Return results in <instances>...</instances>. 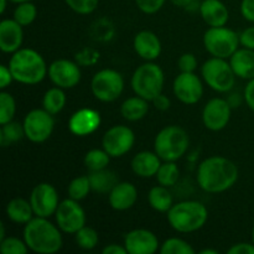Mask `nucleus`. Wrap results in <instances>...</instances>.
Wrapping results in <instances>:
<instances>
[{"instance_id":"nucleus-21","label":"nucleus","mask_w":254,"mask_h":254,"mask_svg":"<svg viewBox=\"0 0 254 254\" xmlns=\"http://www.w3.org/2000/svg\"><path fill=\"white\" fill-rule=\"evenodd\" d=\"M138 200V190L128 181L118 183L108 193L109 205L116 211H127L133 207Z\"/></svg>"},{"instance_id":"nucleus-2","label":"nucleus","mask_w":254,"mask_h":254,"mask_svg":"<svg viewBox=\"0 0 254 254\" xmlns=\"http://www.w3.org/2000/svg\"><path fill=\"white\" fill-rule=\"evenodd\" d=\"M62 231L49 218L35 216L24 227V241L30 251L39 254H55L64 245Z\"/></svg>"},{"instance_id":"nucleus-46","label":"nucleus","mask_w":254,"mask_h":254,"mask_svg":"<svg viewBox=\"0 0 254 254\" xmlns=\"http://www.w3.org/2000/svg\"><path fill=\"white\" fill-rule=\"evenodd\" d=\"M243 99H245L246 104L250 107L254 112V78L250 79L247 86L245 87V92H243Z\"/></svg>"},{"instance_id":"nucleus-26","label":"nucleus","mask_w":254,"mask_h":254,"mask_svg":"<svg viewBox=\"0 0 254 254\" xmlns=\"http://www.w3.org/2000/svg\"><path fill=\"white\" fill-rule=\"evenodd\" d=\"M149 112V101L139 96L129 97L122 103L121 114L126 121L138 122L143 119Z\"/></svg>"},{"instance_id":"nucleus-49","label":"nucleus","mask_w":254,"mask_h":254,"mask_svg":"<svg viewBox=\"0 0 254 254\" xmlns=\"http://www.w3.org/2000/svg\"><path fill=\"white\" fill-rule=\"evenodd\" d=\"M103 254H128V251H127L126 246L117 245V243H112V245L106 246L102 251Z\"/></svg>"},{"instance_id":"nucleus-23","label":"nucleus","mask_w":254,"mask_h":254,"mask_svg":"<svg viewBox=\"0 0 254 254\" xmlns=\"http://www.w3.org/2000/svg\"><path fill=\"white\" fill-rule=\"evenodd\" d=\"M161 164L160 156L155 151L144 150L131 159V170L139 178L149 179L156 175Z\"/></svg>"},{"instance_id":"nucleus-10","label":"nucleus","mask_w":254,"mask_h":254,"mask_svg":"<svg viewBox=\"0 0 254 254\" xmlns=\"http://www.w3.org/2000/svg\"><path fill=\"white\" fill-rule=\"evenodd\" d=\"M22 126H24L25 138L32 143L40 144L46 141L52 135L55 129V119L54 116L44 108H36L30 111L25 116Z\"/></svg>"},{"instance_id":"nucleus-1","label":"nucleus","mask_w":254,"mask_h":254,"mask_svg":"<svg viewBox=\"0 0 254 254\" xmlns=\"http://www.w3.org/2000/svg\"><path fill=\"white\" fill-rule=\"evenodd\" d=\"M237 165L225 156L215 155L205 159L198 165L196 179L205 192L221 193L230 190L238 180Z\"/></svg>"},{"instance_id":"nucleus-25","label":"nucleus","mask_w":254,"mask_h":254,"mask_svg":"<svg viewBox=\"0 0 254 254\" xmlns=\"http://www.w3.org/2000/svg\"><path fill=\"white\" fill-rule=\"evenodd\" d=\"M5 212L7 218L16 225H26L35 216L30 201L22 197H15L10 200L5 208Z\"/></svg>"},{"instance_id":"nucleus-52","label":"nucleus","mask_w":254,"mask_h":254,"mask_svg":"<svg viewBox=\"0 0 254 254\" xmlns=\"http://www.w3.org/2000/svg\"><path fill=\"white\" fill-rule=\"evenodd\" d=\"M5 237H6V235H5V225L2 222H0V241L4 240Z\"/></svg>"},{"instance_id":"nucleus-11","label":"nucleus","mask_w":254,"mask_h":254,"mask_svg":"<svg viewBox=\"0 0 254 254\" xmlns=\"http://www.w3.org/2000/svg\"><path fill=\"white\" fill-rule=\"evenodd\" d=\"M56 225L67 235H74L86 226V212L79 205V201L68 197L61 201L55 212Z\"/></svg>"},{"instance_id":"nucleus-20","label":"nucleus","mask_w":254,"mask_h":254,"mask_svg":"<svg viewBox=\"0 0 254 254\" xmlns=\"http://www.w3.org/2000/svg\"><path fill=\"white\" fill-rule=\"evenodd\" d=\"M133 47L136 55L145 61H155L161 54V41L155 32L141 30L134 36Z\"/></svg>"},{"instance_id":"nucleus-38","label":"nucleus","mask_w":254,"mask_h":254,"mask_svg":"<svg viewBox=\"0 0 254 254\" xmlns=\"http://www.w3.org/2000/svg\"><path fill=\"white\" fill-rule=\"evenodd\" d=\"M0 251L2 254H26L30 250L24 238L20 240L17 237H5L0 241Z\"/></svg>"},{"instance_id":"nucleus-42","label":"nucleus","mask_w":254,"mask_h":254,"mask_svg":"<svg viewBox=\"0 0 254 254\" xmlns=\"http://www.w3.org/2000/svg\"><path fill=\"white\" fill-rule=\"evenodd\" d=\"M241 46L254 50V26H250L240 34Z\"/></svg>"},{"instance_id":"nucleus-7","label":"nucleus","mask_w":254,"mask_h":254,"mask_svg":"<svg viewBox=\"0 0 254 254\" xmlns=\"http://www.w3.org/2000/svg\"><path fill=\"white\" fill-rule=\"evenodd\" d=\"M240 45V35L227 26L208 27L203 34V46L212 57L230 59Z\"/></svg>"},{"instance_id":"nucleus-41","label":"nucleus","mask_w":254,"mask_h":254,"mask_svg":"<svg viewBox=\"0 0 254 254\" xmlns=\"http://www.w3.org/2000/svg\"><path fill=\"white\" fill-rule=\"evenodd\" d=\"M197 59L191 52L183 54L178 60V67L180 72H195V69L197 68Z\"/></svg>"},{"instance_id":"nucleus-27","label":"nucleus","mask_w":254,"mask_h":254,"mask_svg":"<svg viewBox=\"0 0 254 254\" xmlns=\"http://www.w3.org/2000/svg\"><path fill=\"white\" fill-rule=\"evenodd\" d=\"M148 201L153 210L163 213H168V211L174 205L173 195L169 191V188L160 185V184L149 190Z\"/></svg>"},{"instance_id":"nucleus-33","label":"nucleus","mask_w":254,"mask_h":254,"mask_svg":"<svg viewBox=\"0 0 254 254\" xmlns=\"http://www.w3.org/2000/svg\"><path fill=\"white\" fill-rule=\"evenodd\" d=\"M92 190L89 176H77L69 183L67 192L71 198L76 201H82L89 195V191Z\"/></svg>"},{"instance_id":"nucleus-45","label":"nucleus","mask_w":254,"mask_h":254,"mask_svg":"<svg viewBox=\"0 0 254 254\" xmlns=\"http://www.w3.org/2000/svg\"><path fill=\"white\" fill-rule=\"evenodd\" d=\"M241 14L247 21L254 22V0L241 1Z\"/></svg>"},{"instance_id":"nucleus-48","label":"nucleus","mask_w":254,"mask_h":254,"mask_svg":"<svg viewBox=\"0 0 254 254\" xmlns=\"http://www.w3.org/2000/svg\"><path fill=\"white\" fill-rule=\"evenodd\" d=\"M176 6L184 7L185 10H198L200 9L201 0H171Z\"/></svg>"},{"instance_id":"nucleus-13","label":"nucleus","mask_w":254,"mask_h":254,"mask_svg":"<svg viewBox=\"0 0 254 254\" xmlns=\"http://www.w3.org/2000/svg\"><path fill=\"white\" fill-rule=\"evenodd\" d=\"M30 203H31L35 216L49 218L55 215L59 207V193L51 184L40 183L32 189L31 195H30Z\"/></svg>"},{"instance_id":"nucleus-53","label":"nucleus","mask_w":254,"mask_h":254,"mask_svg":"<svg viewBox=\"0 0 254 254\" xmlns=\"http://www.w3.org/2000/svg\"><path fill=\"white\" fill-rule=\"evenodd\" d=\"M200 254H218V251L211 250V248H206V250L200 251Z\"/></svg>"},{"instance_id":"nucleus-9","label":"nucleus","mask_w":254,"mask_h":254,"mask_svg":"<svg viewBox=\"0 0 254 254\" xmlns=\"http://www.w3.org/2000/svg\"><path fill=\"white\" fill-rule=\"evenodd\" d=\"M91 91L94 98L104 103L117 101L124 91L123 76L117 69H101L92 77Z\"/></svg>"},{"instance_id":"nucleus-19","label":"nucleus","mask_w":254,"mask_h":254,"mask_svg":"<svg viewBox=\"0 0 254 254\" xmlns=\"http://www.w3.org/2000/svg\"><path fill=\"white\" fill-rule=\"evenodd\" d=\"M14 19H4L0 22V50L4 54H14L21 49L24 30Z\"/></svg>"},{"instance_id":"nucleus-18","label":"nucleus","mask_w":254,"mask_h":254,"mask_svg":"<svg viewBox=\"0 0 254 254\" xmlns=\"http://www.w3.org/2000/svg\"><path fill=\"white\" fill-rule=\"evenodd\" d=\"M101 114L96 109L81 108L74 112L68 121V129L77 136H87L101 126Z\"/></svg>"},{"instance_id":"nucleus-29","label":"nucleus","mask_w":254,"mask_h":254,"mask_svg":"<svg viewBox=\"0 0 254 254\" xmlns=\"http://www.w3.org/2000/svg\"><path fill=\"white\" fill-rule=\"evenodd\" d=\"M66 101L67 98L64 88L55 86L45 92L44 98H42V108L52 116H56L64 108Z\"/></svg>"},{"instance_id":"nucleus-44","label":"nucleus","mask_w":254,"mask_h":254,"mask_svg":"<svg viewBox=\"0 0 254 254\" xmlns=\"http://www.w3.org/2000/svg\"><path fill=\"white\" fill-rule=\"evenodd\" d=\"M14 81V77H12L11 71H10L9 66L6 64H1L0 66V88L5 89L10 86Z\"/></svg>"},{"instance_id":"nucleus-14","label":"nucleus","mask_w":254,"mask_h":254,"mask_svg":"<svg viewBox=\"0 0 254 254\" xmlns=\"http://www.w3.org/2000/svg\"><path fill=\"white\" fill-rule=\"evenodd\" d=\"M174 96L184 104L198 103L203 96L202 81L195 72H180L173 83Z\"/></svg>"},{"instance_id":"nucleus-34","label":"nucleus","mask_w":254,"mask_h":254,"mask_svg":"<svg viewBox=\"0 0 254 254\" xmlns=\"http://www.w3.org/2000/svg\"><path fill=\"white\" fill-rule=\"evenodd\" d=\"M12 19L19 22L21 26H29L35 21L37 16V9L32 1H25L17 4L15 7Z\"/></svg>"},{"instance_id":"nucleus-51","label":"nucleus","mask_w":254,"mask_h":254,"mask_svg":"<svg viewBox=\"0 0 254 254\" xmlns=\"http://www.w3.org/2000/svg\"><path fill=\"white\" fill-rule=\"evenodd\" d=\"M7 2H10L9 0H0V12H1V14H4L5 10H6Z\"/></svg>"},{"instance_id":"nucleus-54","label":"nucleus","mask_w":254,"mask_h":254,"mask_svg":"<svg viewBox=\"0 0 254 254\" xmlns=\"http://www.w3.org/2000/svg\"><path fill=\"white\" fill-rule=\"evenodd\" d=\"M10 2H14V4H20V2H25V1H32V0H9Z\"/></svg>"},{"instance_id":"nucleus-36","label":"nucleus","mask_w":254,"mask_h":254,"mask_svg":"<svg viewBox=\"0 0 254 254\" xmlns=\"http://www.w3.org/2000/svg\"><path fill=\"white\" fill-rule=\"evenodd\" d=\"M161 254H195L196 251L189 242L184 241L183 238L173 237L166 240L160 246Z\"/></svg>"},{"instance_id":"nucleus-15","label":"nucleus","mask_w":254,"mask_h":254,"mask_svg":"<svg viewBox=\"0 0 254 254\" xmlns=\"http://www.w3.org/2000/svg\"><path fill=\"white\" fill-rule=\"evenodd\" d=\"M47 76L55 86L64 89L76 87L81 81V68L76 62L71 60L60 59L52 62L49 66Z\"/></svg>"},{"instance_id":"nucleus-12","label":"nucleus","mask_w":254,"mask_h":254,"mask_svg":"<svg viewBox=\"0 0 254 254\" xmlns=\"http://www.w3.org/2000/svg\"><path fill=\"white\" fill-rule=\"evenodd\" d=\"M135 134L129 127L117 124L104 133L102 145L111 158H121L133 149Z\"/></svg>"},{"instance_id":"nucleus-43","label":"nucleus","mask_w":254,"mask_h":254,"mask_svg":"<svg viewBox=\"0 0 254 254\" xmlns=\"http://www.w3.org/2000/svg\"><path fill=\"white\" fill-rule=\"evenodd\" d=\"M228 254H254V245L247 242H241L233 245L227 251Z\"/></svg>"},{"instance_id":"nucleus-37","label":"nucleus","mask_w":254,"mask_h":254,"mask_svg":"<svg viewBox=\"0 0 254 254\" xmlns=\"http://www.w3.org/2000/svg\"><path fill=\"white\" fill-rule=\"evenodd\" d=\"M16 113V102L15 98L2 89L0 92V124H6L14 119Z\"/></svg>"},{"instance_id":"nucleus-28","label":"nucleus","mask_w":254,"mask_h":254,"mask_svg":"<svg viewBox=\"0 0 254 254\" xmlns=\"http://www.w3.org/2000/svg\"><path fill=\"white\" fill-rule=\"evenodd\" d=\"M89 181H91L92 190L99 193H109L112 189L119 183L117 175L112 170L103 169L99 171L89 173Z\"/></svg>"},{"instance_id":"nucleus-17","label":"nucleus","mask_w":254,"mask_h":254,"mask_svg":"<svg viewBox=\"0 0 254 254\" xmlns=\"http://www.w3.org/2000/svg\"><path fill=\"white\" fill-rule=\"evenodd\" d=\"M159 240L155 233L145 228H136L124 237V246L129 254H154L158 252Z\"/></svg>"},{"instance_id":"nucleus-22","label":"nucleus","mask_w":254,"mask_h":254,"mask_svg":"<svg viewBox=\"0 0 254 254\" xmlns=\"http://www.w3.org/2000/svg\"><path fill=\"white\" fill-rule=\"evenodd\" d=\"M198 11L208 27L226 26L230 20L228 7L221 0H201Z\"/></svg>"},{"instance_id":"nucleus-55","label":"nucleus","mask_w":254,"mask_h":254,"mask_svg":"<svg viewBox=\"0 0 254 254\" xmlns=\"http://www.w3.org/2000/svg\"><path fill=\"white\" fill-rule=\"evenodd\" d=\"M252 242L254 245V225H253V228H252Z\"/></svg>"},{"instance_id":"nucleus-6","label":"nucleus","mask_w":254,"mask_h":254,"mask_svg":"<svg viewBox=\"0 0 254 254\" xmlns=\"http://www.w3.org/2000/svg\"><path fill=\"white\" fill-rule=\"evenodd\" d=\"M164 83L165 74L163 68L153 61H146L145 64L136 67L130 81L134 93L149 102L163 93Z\"/></svg>"},{"instance_id":"nucleus-39","label":"nucleus","mask_w":254,"mask_h":254,"mask_svg":"<svg viewBox=\"0 0 254 254\" xmlns=\"http://www.w3.org/2000/svg\"><path fill=\"white\" fill-rule=\"evenodd\" d=\"M72 11L79 15H89L97 9L99 0H64Z\"/></svg>"},{"instance_id":"nucleus-50","label":"nucleus","mask_w":254,"mask_h":254,"mask_svg":"<svg viewBox=\"0 0 254 254\" xmlns=\"http://www.w3.org/2000/svg\"><path fill=\"white\" fill-rule=\"evenodd\" d=\"M227 101L232 108H236V107H240V104L242 103V97H241V94L238 93H232L230 97H228Z\"/></svg>"},{"instance_id":"nucleus-30","label":"nucleus","mask_w":254,"mask_h":254,"mask_svg":"<svg viewBox=\"0 0 254 254\" xmlns=\"http://www.w3.org/2000/svg\"><path fill=\"white\" fill-rule=\"evenodd\" d=\"M109 161H111V155L104 149H92V150L87 151L83 159L84 166L88 169L89 173L107 169Z\"/></svg>"},{"instance_id":"nucleus-47","label":"nucleus","mask_w":254,"mask_h":254,"mask_svg":"<svg viewBox=\"0 0 254 254\" xmlns=\"http://www.w3.org/2000/svg\"><path fill=\"white\" fill-rule=\"evenodd\" d=\"M151 102H153L154 107H155L158 111H161V112L168 111L171 106V102H170V99H169V97L165 96V94H163V93H160L159 96H156Z\"/></svg>"},{"instance_id":"nucleus-3","label":"nucleus","mask_w":254,"mask_h":254,"mask_svg":"<svg viewBox=\"0 0 254 254\" xmlns=\"http://www.w3.org/2000/svg\"><path fill=\"white\" fill-rule=\"evenodd\" d=\"M9 68L14 81L21 84L34 86L45 79L49 72L46 61L41 54L32 49H20L9 60Z\"/></svg>"},{"instance_id":"nucleus-24","label":"nucleus","mask_w":254,"mask_h":254,"mask_svg":"<svg viewBox=\"0 0 254 254\" xmlns=\"http://www.w3.org/2000/svg\"><path fill=\"white\" fill-rule=\"evenodd\" d=\"M230 64L238 78L246 81L254 78V50L246 47L238 49L230 57Z\"/></svg>"},{"instance_id":"nucleus-5","label":"nucleus","mask_w":254,"mask_h":254,"mask_svg":"<svg viewBox=\"0 0 254 254\" xmlns=\"http://www.w3.org/2000/svg\"><path fill=\"white\" fill-rule=\"evenodd\" d=\"M190 145V138L179 126L164 127L155 136L154 151L163 161H178L183 158Z\"/></svg>"},{"instance_id":"nucleus-4","label":"nucleus","mask_w":254,"mask_h":254,"mask_svg":"<svg viewBox=\"0 0 254 254\" xmlns=\"http://www.w3.org/2000/svg\"><path fill=\"white\" fill-rule=\"evenodd\" d=\"M207 220V207L198 201H181L174 203L168 211L169 225L179 233L196 232L206 225Z\"/></svg>"},{"instance_id":"nucleus-35","label":"nucleus","mask_w":254,"mask_h":254,"mask_svg":"<svg viewBox=\"0 0 254 254\" xmlns=\"http://www.w3.org/2000/svg\"><path fill=\"white\" fill-rule=\"evenodd\" d=\"M74 240H76L77 246L81 250L92 251L98 246L99 236L94 228L84 226L77 233H74Z\"/></svg>"},{"instance_id":"nucleus-32","label":"nucleus","mask_w":254,"mask_h":254,"mask_svg":"<svg viewBox=\"0 0 254 254\" xmlns=\"http://www.w3.org/2000/svg\"><path fill=\"white\" fill-rule=\"evenodd\" d=\"M24 136V126L17 123V122L11 121L6 124H2L1 128H0V144H1V146L11 145Z\"/></svg>"},{"instance_id":"nucleus-31","label":"nucleus","mask_w":254,"mask_h":254,"mask_svg":"<svg viewBox=\"0 0 254 254\" xmlns=\"http://www.w3.org/2000/svg\"><path fill=\"white\" fill-rule=\"evenodd\" d=\"M155 178L160 185L166 188L176 185L180 178V169L176 165V161H164L159 168Z\"/></svg>"},{"instance_id":"nucleus-16","label":"nucleus","mask_w":254,"mask_h":254,"mask_svg":"<svg viewBox=\"0 0 254 254\" xmlns=\"http://www.w3.org/2000/svg\"><path fill=\"white\" fill-rule=\"evenodd\" d=\"M232 107L227 99L212 98L202 109V123L208 130L220 131L228 126L231 121Z\"/></svg>"},{"instance_id":"nucleus-40","label":"nucleus","mask_w":254,"mask_h":254,"mask_svg":"<svg viewBox=\"0 0 254 254\" xmlns=\"http://www.w3.org/2000/svg\"><path fill=\"white\" fill-rule=\"evenodd\" d=\"M166 0H135L138 9L144 14H155L165 5Z\"/></svg>"},{"instance_id":"nucleus-8","label":"nucleus","mask_w":254,"mask_h":254,"mask_svg":"<svg viewBox=\"0 0 254 254\" xmlns=\"http://www.w3.org/2000/svg\"><path fill=\"white\" fill-rule=\"evenodd\" d=\"M201 76L210 88L218 93L232 91L236 83V74L226 59L211 57L201 66Z\"/></svg>"}]
</instances>
